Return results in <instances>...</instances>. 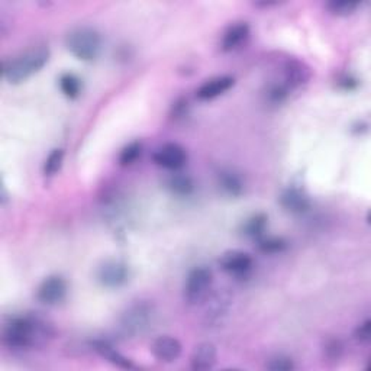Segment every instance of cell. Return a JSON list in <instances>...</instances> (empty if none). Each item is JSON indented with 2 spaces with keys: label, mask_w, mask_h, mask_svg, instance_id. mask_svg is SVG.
Instances as JSON below:
<instances>
[{
  "label": "cell",
  "mask_w": 371,
  "mask_h": 371,
  "mask_svg": "<svg viewBox=\"0 0 371 371\" xmlns=\"http://www.w3.org/2000/svg\"><path fill=\"white\" fill-rule=\"evenodd\" d=\"M54 335V325L38 314L12 316L2 326V341L10 349L43 348Z\"/></svg>",
  "instance_id": "cell-1"
},
{
  "label": "cell",
  "mask_w": 371,
  "mask_h": 371,
  "mask_svg": "<svg viewBox=\"0 0 371 371\" xmlns=\"http://www.w3.org/2000/svg\"><path fill=\"white\" fill-rule=\"evenodd\" d=\"M50 59V50L46 46L29 48L4 63V78L9 85H20L43 70Z\"/></svg>",
  "instance_id": "cell-2"
},
{
  "label": "cell",
  "mask_w": 371,
  "mask_h": 371,
  "mask_svg": "<svg viewBox=\"0 0 371 371\" xmlns=\"http://www.w3.org/2000/svg\"><path fill=\"white\" fill-rule=\"evenodd\" d=\"M67 50L81 61H93L102 50L100 34L90 27H77L66 35Z\"/></svg>",
  "instance_id": "cell-3"
},
{
  "label": "cell",
  "mask_w": 371,
  "mask_h": 371,
  "mask_svg": "<svg viewBox=\"0 0 371 371\" xmlns=\"http://www.w3.org/2000/svg\"><path fill=\"white\" fill-rule=\"evenodd\" d=\"M154 306L150 302L141 300L132 303L120 316V328L125 335L135 337L151 326L154 321Z\"/></svg>",
  "instance_id": "cell-4"
},
{
  "label": "cell",
  "mask_w": 371,
  "mask_h": 371,
  "mask_svg": "<svg viewBox=\"0 0 371 371\" xmlns=\"http://www.w3.org/2000/svg\"><path fill=\"white\" fill-rule=\"evenodd\" d=\"M212 281L214 276L209 269H206V267H196V269L189 273L188 279H186L183 288L184 302L190 306H195L208 299Z\"/></svg>",
  "instance_id": "cell-5"
},
{
  "label": "cell",
  "mask_w": 371,
  "mask_h": 371,
  "mask_svg": "<svg viewBox=\"0 0 371 371\" xmlns=\"http://www.w3.org/2000/svg\"><path fill=\"white\" fill-rule=\"evenodd\" d=\"M153 160L157 166L162 169L177 172L183 169L186 162H188V153H186V150L178 146V144L169 142L155 150V153L153 154Z\"/></svg>",
  "instance_id": "cell-6"
},
{
  "label": "cell",
  "mask_w": 371,
  "mask_h": 371,
  "mask_svg": "<svg viewBox=\"0 0 371 371\" xmlns=\"http://www.w3.org/2000/svg\"><path fill=\"white\" fill-rule=\"evenodd\" d=\"M97 280L103 287L119 288L130 280L128 265L118 260L105 261L99 267Z\"/></svg>",
  "instance_id": "cell-7"
},
{
  "label": "cell",
  "mask_w": 371,
  "mask_h": 371,
  "mask_svg": "<svg viewBox=\"0 0 371 371\" xmlns=\"http://www.w3.org/2000/svg\"><path fill=\"white\" fill-rule=\"evenodd\" d=\"M67 295V281L61 276H50L39 284L36 299L48 306L63 302Z\"/></svg>",
  "instance_id": "cell-8"
},
{
  "label": "cell",
  "mask_w": 371,
  "mask_h": 371,
  "mask_svg": "<svg viewBox=\"0 0 371 371\" xmlns=\"http://www.w3.org/2000/svg\"><path fill=\"white\" fill-rule=\"evenodd\" d=\"M219 265L225 273L241 277L246 276L251 272L254 261L250 254L239 250H232V251H226L225 254L220 255Z\"/></svg>",
  "instance_id": "cell-9"
},
{
  "label": "cell",
  "mask_w": 371,
  "mask_h": 371,
  "mask_svg": "<svg viewBox=\"0 0 371 371\" xmlns=\"http://www.w3.org/2000/svg\"><path fill=\"white\" fill-rule=\"evenodd\" d=\"M181 344L177 338L170 335H162L154 340L151 344V353L160 363H174L181 356Z\"/></svg>",
  "instance_id": "cell-10"
},
{
  "label": "cell",
  "mask_w": 371,
  "mask_h": 371,
  "mask_svg": "<svg viewBox=\"0 0 371 371\" xmlns=\"http://www.w3.org/2000/svg\"><path fill=\"white\" fill-rule=\"evenodd\" d=\"M218 360V349L212 342H202L196 345L190 356V367L195 371H206L215 367Z\"/></svg>",
  "instance_id": "cell-11"
},
{
  "label": "cell",
  "mask_w": 371,
  "mask_h": 371,
  "mask_svg": "<svg viewBox=\"0 0 371 371\" xmlns=\"http://www.w3.org/2000/svg\"><path fill=\"white\" fill-rule=\"evenodd\" d=\"M250 25L246 22H237L223 32L220 41V50L223 52H231L239 48L250 36Z\"/></svg>",
  "instance_id": "cell-12"
},
{
  "label": "cell",
  "mask_w": 371,
  "mask_h": 371,
  "mask_svg": "<svg viewBox=\"0 0 371 371\" xmlns=\"http://www.w3.org/2000/svg\"><path fill=\"white\" fill-rule=\"evenodd\" d=\"M235 85L234 77L230 76H220L211 78L196 90V96L200 100H212L223 93L228 92Z\"/></svg>",
  "instance_id": "cell-13"
},
{
  "label": "cell",
  "mask_w": 371,
  "mask_h": 371,
  "mask_svg": "<svg viewBox=\"0 0 371 371\" xmlns=\"http://www.w3.org/2000/svg\"><path fill=\"white\" fill-rule=\"evenodd\" d=\"M231 302H232V298L226 290L215 293L208 300V306H206V312H204L206 323H211V325L218 323L220 318L225 316L226 312H228Z\"/></svg>",
  "instance_id": "cell-14"
},
{
  "label": "cell",
  "mask_w": 371,
  "mask_h": 371,
  "mask_svg": "<svg viewBox=\"0 0 371 371\" xmlns=\"http://www.w3.org/2000/svg\"><path fill=\"white\" fill-rule=\"evenodd\" d=\"M280 204L283 206L284 211L295 215L304 214L311 209V200L302 190L295 188H288L281 193Z\"/></svg>",
  "instance_id": "cell-15"
},
{
  "label": "cell",
  "mask_w": 371,
  "mask_h": 371,
  "mask_svg": "<svg viewBox=\"0 0 371 371\" xmlns=\"http://www.w3.org/2000/svg\"><path fill=\"white\" fill-rule=\"evenodd\" d=\"M90 348L93 349V351H96L100 357H103L106 361H109L111 364H113L119 368H125V370L135 368L134 363L130 358L120 354L116 348H113L106 341H93V342H90Z\"/></svg>",
  "instance_id": "cell-16"
},
{
  "label": "cell",
  "mask_w": 371,
  "mask_h": 371,
  "mask_svg": "<svg viewBox=\"0 0 371 371\" xmlns=\"http://www.w3.org/2000/svg\"><path fill=\"white\" fill-rule=\"evenodd\" d=\"M309 77H311V73H309V69L304 64L299 63V61H288L284 67L281 83L288 90H293L304 85Z\"/></svg>",
  "instance_id": "cell-17"
},
{
  "label": "cell",
  "mask_w": 371,
  "mask_h": 371,
  "mask_svg": "<svg viewBox=\"0 0 371 371\" xmlns=\"http://www.w3.org/2000/svg\"><path fill=\"white\" fill-rule=\"evenodd\" d=\"M218 183H219V188L230 196L238 197L244 192V183L241 177L230 169L220 170L218 173Z\"/></svg>",
  "instance_id": "cell-18"
},
{
  "label": "cell",
  "mask_w": 371,
  "mask_h": 371,
  "mask_svg": "<svg viewBox=\"0 0 371 371\" xmlns=\"http://www.w3.org/2000/svg\"><path fill=\"white\" fill-rule=\"evenodd\" d=\"M267 216L264 214H257L253 215L251 218L246 219L242 225V234L246 238H251L258 241L260 238L264 237L265 234V228H267Z\"/></svg>",
  "instance_id": "cell-19"
},
{
  "label": "cell",
  "mask_w": 371,
  "mask_h": 371,
  "mask_svg": "<svg viewBox=\"0 0 371 371\" xmlns=\"http://www.w3.org/2000/svg\"><path fill=\"white\" fill-rule=\"evenodd\" d=\"M167 189L177 196H189L192 195V192L195 190V183L193 180L181 173H176L173 174L169 180H167Z\"/></svg>",
  "instance_id": "cell-20"
},
{
  "label": "cell",
  "mask_w": 371,
  "mask_h": 371,
  "mask_svg": "<svg viewBox=\"0 0 371 371\" xmlns=\"http://www.w3.org/2000/svg\"><path fill=\"white\" fill-rule=\"evenodd\" d=\"M360 6V2H353V0H331V2L326 4V9L340 18L354 15Z\"/></svg>",
  "instance_id": "cell-21"
},
{
  "label": "cell",
  "mask_w": 371,
  "mask_h": 371,
  "mask_svg": "<svg viewBox=\"0 0 371 371\" xmlns=\"http://www.w3.org/2000/svg\"><path fill=\"white\" fill-rule=\"evenodd\" d=\"M58 86H59V90L63 92V94L69 99H76L81 93V81L77 76L71 73L61 76L58 80Z\"/></svg>",
  "instance_id": "cell-22"
},
{
  "label": "cell",
  "mask_w": 371,
  "mask_h": 371,
  "mask_svg": "<svg viewBox=\"0 0 371 371\" xmlns=\"http://www.w3.org/2000/svg\"><path fill=\"white\" fill-rule=\"evenodd\" d=\"M258 250L264 254H277L287 248V242L283 238L277 237H262L257 241Z\"/></svg>",
  "instance_id": "cell-23"
},
{
  "label": "cell",
  "mask_w": 371,
  "mask_h": 371,
  "mask_svg": "<svg viewBox=\"0 0 371 371\" xmlns=\"http://www.w3.org/2000/svg\"><path fill=\"white\" fill-rule=\"evenodd\" d=\"M142 153V144L139 141H134L128 144L127 147H123L120 154H119V164L122 167H128L132 166L134 162L141 157Z\"/></svg>",
  "instance_id": "cell-24"
},
{
  "label": "cell",
  "mask_w": 371,
  "mask_h": 371,
  "mask_svg": "<svg viewBox=\"0 0 371 371\" xmlns=\"http://www.w3.org/2000/svg\"><path fill=\"white\" fill-rule=\"evenodd\" d=\"M64 150L61 148H55L50 153V155L47 157L46 162H44V174L47 177H52L55 176L61 167H63V162H64Z\"/></svg>",
  "instance_id": "cell-25"
},
{
  "label": "cell",
  "mask_w": 371,
  "mask_h": 371,
  "mask_svg": "<svg viewBox=\"0 0 371 371\" xmlns=\"http://www.w3.org/2000/svg\"><path fill=\"white\" fill-rule=\"evenodd\" d=\"M265 368L272 371H292L295 370V363L290 357L276 356L265 363Z\"/></svg>",
  "instance_id": "cell-26"
},
{
  "label": "cell",
  "mask_w": 371,
  "mask_h": 371,
  "mask_svg": "<svg viewBox=\"0 0 371 371\" xmlns=\"http://www.w3.org/2000/svg\"><path fill=\"white\" fill-rule=\"evenodd\" d=\"M323 353L326 356L328 360H332L337 361L342 357L344 354V344L341 342V340L338 338H331L328 340L323 345Z\"/></svg>",
  "instance_id": "cell-27"
},
{
  "label": "cell",
  "mask_w": 371,
  "mask_h": 371,
  "mask_svg": "<svg viewBox=\"0 0 371 371\" xmlns=\"http://www.w3.org/2000/svg\"><path fill=\"white\" fill-rule=\"evenodd\" d=\"M354 337L360 344H368L371 340V321L365 319L363 323H360L356 331H354Z\"/></svg>",
  "instance_id": "cell-28"
},
{
  "label": "cell",
  "mask_w": 371,
  "mask_h": 371,
  "mask_svg": "<svg viewBox=\"0 0 371 371\" xmlns=\"http://www.w3.org/2000/svg\"><path fill=\"white\" fill-rule=\"evenodd\" d=\"M189 112V102L186 100L184 97L177 99L173 103V108H172V118L173 119H181Z\"/></svg>",
  "instance_id": "cell-29"
},
{
  "label": "cell",
  "mask_w": 371,
  "mask_h": 371,
  "mask_svg": "<svg viewBox=\"0 0 371 371\" xmlns=\"http://www.w3.org/2000/svg\"><path fill=\"white\" fill-rule=\"evenodd\" d=\"M338 85L344 90H354L358 86V81L351 76H344L338 80Z\"/></svg>",
  "instance_id": "cell-30"
}]
</instances>
